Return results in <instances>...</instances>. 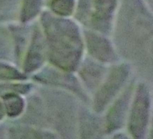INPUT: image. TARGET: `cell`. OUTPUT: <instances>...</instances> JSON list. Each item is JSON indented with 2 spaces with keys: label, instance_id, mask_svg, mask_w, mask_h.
Segmentation results:
<instances>
[{
  "label": "cell",
  "instance_id": "obj_4",
  "mask_svg": "<svg viewBox=\"0 0 153 139\" xmlns=\"http://www.w3.org/2000/svg\"><path fill=\"white\" fill-rule=\"evenodd\" d=\"M44 60V45L43 39L39 32L36 31L32 43L26 55L24 70L26 72H30L39 68Z\"/></svg>",
  "mask_w": 153,
  "mask_h": 139
},
{
  "label": "cell",
  "instance_id": "obj_10",
  "mask_svg": "<svg viewBox=\"0 0 153 139\" xmlns=\"http://www.w3.org/2000/svg\"><path fill=\"white\" fill-rule=\"evenodd\" d=\"M41 0H24L22 11L21 20L25 22L32 20L39 13Z\"/></svg>",
  "mask_w": 153,
  "mask_h": 139
},
{
  "label": "cell",
  "instance_id": "obj_5",
  "mask_svg": "<svg viewBox=\"0 0 153 139\" xmlns=\"http://www.w3.org/2000/svg\"><path fill=\"white\" fill-rule=\"evenodd\" d=\"M87 43L90 53L97 59L105 62L112 61L115 59L112 49L105 39L89 34L87 35Z\"/></svg>",
  "mask_w": 153,
  "mask_h": 139
},
{
  "label": "cell",
  "instance_id": "obj_3",
  "mask_svg": "<svg viewBox=\"0 0 153 139\" xmlns=\"http://www.w3.org/2000/svg\"><path fill=\"white\" fill-rule=\"evenodd\" d=\"M128 71L127 67L122 65L112 71L95 98L94 107L96 111L102 110L117 94L124 84L128 75Z\"/></svg>",
  "mask_w": 153,
  "mask_h": 139
},
{
  "label": "cell",
  "instance_id": "obj_7",
  "mask_svg": "<svg viewBox=\"0 0 153 139\" xmlns=\"http://www.w3.org/2000/svg\"><path fill=\"white\" fill-rule=\"evenodd\" d=\"M35 78L44 83L69 86L70 88L75 89L76 87V84L73 78L51 69H47L42 71L36 75Z\"/></svg>",
  "mask_w": 153,
  "mask_h": 139
},
{
  "label": "cell",
  "instance_id": "obj_14",
  "mask_svg": "<svg viewBox=\"0 0 153 139\" xmlns=\"http://www.w3.org/2000/svg\"><path fill=\"white\" fill-rule=\"evenodd\" d=\"M30 84H0V95L7 93L17 92L21 93H27L30 89Z\"/></svg>",
  "mask_w": 153,
  "mask_h": 139
},
{
  "label": "cell",
  "instance_id": "obj_12",
  "mask_svg": "<svg viewBox=\"0 0 153 139\" xmlns=\"http://www.w3.org/2000/svg\"><path fill=\"white\" fill-rule=\"evenodd\" d=\"M11 42L8 32L0 28V58L8 59L11 55Z\"/></svg>",
  "mask_w": 153,
  "mask_h": 139
},
{
  "label": "cell",
  "instance_id": "obj_2",
  "mask_svg": "<svg viewBox=\"0 0 153 139\" xmlns=\"http://www.w3.org/2000/svg\"><path fill=\"white\" fill-rule=\"evenodd\" d=\"M149 98L145 86L138 87L133 104L129 120V129L134 138L143 137L149 116Z\"/></svg>",
  "mask_w": 153,
  "mask_h": 139
},
{
  "label": "cell",
  "instance_id": "obj_11",
  "mask_svg": "<svg viewBox=\"0 0 153 139\" xmlns=\"http://www.w3.org/2000/svg\"><path fill=\"white\" fill-rule=\"evenodd\" d=\"M74 5V0H53L51 8L57 14L65 16L72 13Z\"/></svg>",
  "mask_w": 153,
  "mask_h": 139
},
{
  "label": "cell",
  "instance_id": "obj_1",
  "mask_svg": "<svg viewBox=\"0 0 153 139\" xmlns=\"http://www.w3.org/2000/svg\"><path fill=\"white\" fill-rule=\"evenodd\" d=\"M42 22L49 42L50 59L59 68L75 70L82 53V42L76 26L71 21L45 13Z\"/></svg>",
  "mask_w": 153,
  "mask_h": 139
},
{
  "label": "cell",
  "instance_id": "obj_16",
  "mask_svg": "<svg viewBox=\"0 0 153 139\" xmlns=\"http://www.w3.org/2000/svg\"><path fill=\"white\" fill-rule=\"evenodd\" d=\"M18 0H0V10L8 9L13 6Z\"/></svg>",
  "mask_w": 153,
  "mask_h": 139
},
{
  "label": "cell",
  "instance_id": "obj_13",
  "mask_svg": "<svg viewBox=\"0 0 153 139\" xmlns=\"http://www.w3.org/2000/svg\"><path fill=\"white\" fill-rule=\"evenodd\" d=\"M26 77L14 68L0 63V80H23Z\"/></svg>",
  "mask_w": 153,
  "mask_h": 139
},
{
  "label": "cell",
  "instance_id": "obj_15",
  "mask_svg": "<svg viewBox=\"0 0 153 139\" xmlns=\"http://www.w3.org/2000/svg\"><path fill=\"white\" fill-rule=\"evenodd\" d=\"M12 29L13 35L15 37L16 50L18 53V55H19L22 48H23V46L25 44L26 31L24 29L16 28L14 27Z\"/></svg>",
  "mask_w": 153,
  "mask_h": 139
},
{
  "label": "cell",
  "instance_id": "obj_18",
  "mask_svg": "<svg viewBox=\"0 0 153 139\" xmlns=\"http://www.w3.org/2000/svg\"><path fill=\"white\" fill-rule=\"evenodd\" d=\"M1 19V17H0V19Z\"/></svg>",
  "mask_w": 153,
  "mask_h": 139
},
{
  "label": "cell",
  "instance_id": "obj_6",
  "mask_svg": "<svg viewBox=\"0 0 153 139\" xmlns=\"http://www.w3.org/2000/svg\"><path fill=\"white\" fill-rule=\"evenodd\" d=\"M128 96L125 93L112 107L107 117L108 128L111 131L120 128L127 108Z\"/></svg>",
  "mask_w": 153,
  "mask_h": 139
},
{
  "label": "cell",
  "instance_id": "obj_17",
  "mask_svg": "<svg viewBox=\"0 0 153 139\" xmlns=\"http://www.w3.org/2000/svg\"><path fill=\"white\" fill-rule=\"evenodd\" d=\"M5 108L2 104L0 102V120H1L5 114Z\"/></svg>",
  "mask_w": 153,
  "mask_h": 139
},
{
  "label": "cell",
  "instance_id": "obj_9",
  "mask_svg": "<svg viewBox=\"0 0 153 139\" xmlns=\"http://www.w3.org/2000/svg\"><path fill=\"white\" fill-rule=\"evenodd\" d=\"M4 108L7 114L11 117L21 114L24 108L23 99L14 92L7 93L2 95Z\"/></svg>",
  "mask_w": 153,
  "mask_h": 139
},
{
  "label": "cell",
  "instance_id": "obj_8",
  "mask_svg": "<svg viewBox=\"0 0 153 139\" xmlns=\"http://www.w3.org/2000/svg\"><path fill=\"white\" fill-rule=\"evenodd\" d=\"M115 5V0H95L94 20L97 27L104 28L109 20Z\"/></svg>",
  "mask_w": 153,
  "mask_h": 139
}]
</instances>
